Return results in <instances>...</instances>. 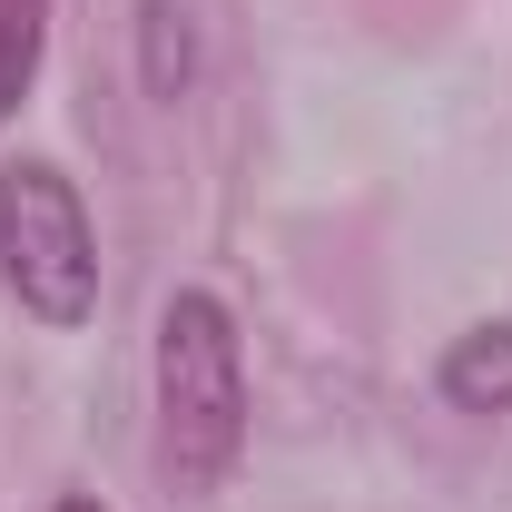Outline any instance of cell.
<instances>
[{"instance_id": "5", "label": "cell", "mask_w": 512, "mask_h": 512, "mask_svg": "<svg viewBox=\"0 0 512 512\" xmlns=\"http://www.w3.org/2000/svg\"><path fill=\"white\" fill-rule=\"evenodd\" d=\"M138 40H148V99H188L197 79V40H188V10L178 0H138Z\"/></svg>"}, {"instance_id": "3", "label": "cell", "mask_w": 512, "mask_h": 512, "mask_svg": "<svg viewBox=\"0 0 512 512\" xmlns=\"http://www.w3.org/2000/svg\"><path fill=\"white\" fill-rule=\"evenodd\" d=\"M434 394H444L453 414H512V325H463L444 345V365H434Z\"/></svg>"}, {"instance_id": "2", "label": "cell", "mask_w": 512, "mask_h": 512, "mask_svg": "<svg viewBox=\"0 0 512 512\" xmlns=\"http://www.w3.org/2000/svg\"><path fill=\"white\" fill-rule=\"evenodd\" d=\"M0 286L50 335L99 316V237H89V207L69 188V168H50V158L0 168Z\"/></svg>"}, {"instance_id": "1", "label": "cell", "mask_w": 512, "mask_h": 512, "mask_svg": "<svg viewBox=\"0 0 512 512\" xmlns=\"http://www.w3.org/2000/svg\"><path fill=\"white\" fill-rule=\"evenodd\" d=\"M247 453V345L227 296L178 286L158 306V473L178 503H207Z\"/></svg>"}, {"instance_id": "4", "label": "cell", "mask_w": 512, "mask_h": 512, "mask_svg": "<svg viewBox=\"0 0 512 512\" xmlns=\"http://www.w3.org/2000/svg\"><path fill=\"white\" fill-rule=\"evenodd\" d=\"M40 50H50V0H0V128L40 89Z\"/></svg>"}, {"instance_id": "6", "label": "cell", "mask_w": 512, "mask_h": 512, "mask_svg": "<svg viewBox=\"0 0 512 512\" xmlns=\"http://www.w3.org/2000/svg\"><path fill=\"white\" fill-rule=\"evenodd\" d=\"M50 512H109V503H99V493H60Z\"/></svg>"}]
</instances>
